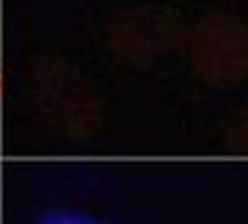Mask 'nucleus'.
Instances as JSON below:
<instances>
[{"label": "nucleus", "instance_id": "1", "mask_svg": "<svg viewBox=\"0 0 248 224\" xmlns=\"http://www.w3.org/2000/svg\"><path fill=\"white\" fill-rule=\"evenodd\" d=\"M58 224H90V223H84V221H73V219H63L62 223Z\"/></svg>", "mask_w": 248, "mask_h": 224}]
</instances>
